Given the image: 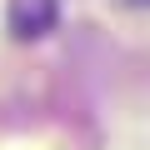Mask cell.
Returning <instances> with one entry per match:
<instances>
[{"mask_svg":"<svg viewBox=\"0 0 150 150\" xmlns=\"http://www.w3.org/2000/svg\"><path fill=\"white\" fill-rule=\"evenodd\" d=\"M50 15H55L50 0H10V25H15V35H40V30L50 25Z\"/></svg>","mask_w":150,"mask_h":150,"instance_id":"cell-1","label":"cell"}]
</instances>
